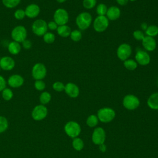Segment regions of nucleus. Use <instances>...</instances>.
Segmentation results:
<instances>
[{
    "label": "nucleus",
    "instance_id": "1",
    "mask_svg": "<svg viewBox=\"0 0 158 158\" xmlns=\"http://www.w3.org/2000/svg\"><path fill=\"white\" fill-rule=\"evenodd\" d=\"M92 15L86 12H83L79 14L76 17V24L81 30H85L89 27L92 22Z\"/></svg>",
    "mask_w": 158,
    "mask_h": 158
},
{
    "label": "nucleus",
    "instance_id": "2",
    "mask_svg": "<svg viewBox=\"0 0 158 158\" xmlns=\"http://www.w3.org/2000/svg\"><path fill=\"white\" fill-rule=\"evenodd\" d=\"M98 120L102 123L110 122L115 117V110L110 107H103L98 110L97 113Z\"/></svg>",
    "mask_w": 158,
    "mask_h": 158
},
{
    "label": "nucleus",
    "instance_id": "3",
    "mask_svg": "<svg viewBox=\"0 0 158 158\" xmlns=\"http://www.w3.org/2000/svg\"><path fill=\"white\" fill-rule=\"evenodd\" d=\"M64 131L67 136L72 138L78 137L81 133V127L75 121H69L64 126Z\"/></svg>",
    "mask_w": 158,
    "mask_h": 158
},
{
    "label": "nucleus",
    "instance_id": "4",
    "mask_svg": "<svg viewBox=\"0 0 158 158\" xmlns=\"http://www.w3.org/2000/svg\"><path fill=\"white\" fill-rule=\"evenodd\" d=\"M140 104L139 99L133 94H127L123 99V107L129 110H133L137 109Z\"/></svg>",
    "mask_w": 158,
    "mask_h": 158
},
{
    "label": "nucleus",
    "instance_id": "5",
    "mask_svg": "<svg viewBox=\"0 0 158 158\" xmlns=\"http://www.w3.org/2000/svg\"><path fill=\"white\" fill-rule=\"evenodd\" d=\"M27 36V31L25 27L18 25L13 28L11 31V37L14 41L22 43L26 40Z\"/></svg>",
    "mask_w": 158,
    "mask_h": 158
},
{
    "label": "nucleus",
    "instance_id": "6",
    "mask_svg": "<svg viewBox=\"0 0 158 158\" xmlns=\"http://www.w3.org/2000/svg\"><path fill=\"white\" fill-rule=\"evenodd\" d=\"M109 24V19L106 15H98L93 22V28L96 32L101 33L106 30Z\"/></svg>",
    "mask_w": 158,
    "mask_h": 158
},
{
    "label": "nucleus",
    "instance_id": "7",
    "mask_svg": "<svg viewBox=\"0 0 158 158\" xmlns=\"http://www.w3.org/2000/svg\"><path fill=\"white\" fill-rule=\"evenodd\" d=\"M31 29L34 34L37 36H43L48 32V25L45 20L43 19H37L32 24Z\"/></svg>",
    "mask_w": 158,
    "mask_h": 158
},
{
    "label": "nucleus",
    "instance_id": "8",
    "mask_svg": "<svg viewBox=\"0 0 158 158\" xmlns=\"http://www.w3.org/2000/svg\"><path fill=\"white\" fill-rule=\"evenodd\" d=\"M69 20L67 11L62 8L57 9L54 14V21L59 25H66Z\"/></svg>",
    "mask_w": 158,
    "mask_h": 158
},
{
    "label": "nucleus",
    "instance_id": "9",
    "mask_svg": "<svg viewBox=\"0 0 158 158\" xmlns=\"http://www.w3.org/2000/svg\"><path fill=\"white\" fill-rule=\"evenodd\" d=\"M132 49L131 46L127 43H122L118 46L117 49V56L122 61L128 59L131 56Z\"/></svg>",
    "mask_w": 158,
    "mask_h": 158
},
{
    "label": "nucleus",
    "instance_id": "10",
    "mask_svg": "<svg viewBox=\"0 0 158 158\" xmlns=\"http://www.w3.org/2000/svg\"><path fill=\"white\" fill-rule=\"evenodd\" d=\"M48 115V109L43 104L36 106L32 110L31 117L33 120L40 121L46 117Z\"/></svg>",
    "mask_w": 158,
    "mask_h": 158
},
{
    "label": "nucleus",
    "instance_id": "11",
    "mask_svg": "<svg viewBox=\"0 0 158 158\" xmlns=\"http://www.w3.org/2000/svg\"><path fill=\"white\" fill-rule=\"evenodd\" d=\"M46 73L47 70L43 64L36 63L33 65L31 70V75L35 80H43L45 78Z\"/></svg>",
    "mask_w": 158,
    "mask_h": 158
},
{
    "label": "nucleus",
    "instance_id": "12",
    "mask_svg": "<svg viewBox=\"0 0 158 158\" xmlns=\"http://www.w3.org/2000/svg\"><path fill=\"white\" fill-rule=\"evenodd\" d=\"M91 139L94 144L99 146L104 144L106 140V132L101 127L96 128L92 133Z\"/></svg>",
    "mask_w": 158,
    "mask_h": 158
},
{
    "label": "nucleus",
    "instance_id": "13",
    "mask_svg": "<svg viewBox=\"0 0 158 158\" xmlns=\"http://www.w3.org/2000/svg\"><path fill=\"white\" fill-rule=\"evenodd\" d=\"M135 57L137 64L143 66L148 65L151 62V57L146 51H138L135 54Z\"/></svg>",
    "mask_w": 158,
    "mask_h": 158
},
{
    "label": "nucleus",
    "instance_id": "14",
    "mask_svg": "<svg viewBox=\"0 0 158 158\" xmlns=\"http://www.w3.org/2000/svg\"><path fill=\"white\" fill-rule=\"evenodd\" d=\"M64 91L65 93L72 98H75L78 96L80 94V89L78 86L72 82L67 83L65 85Z\"/></svg>",
    "mask_w": 158,
    "mask_h": 158
},
{
    "label": "nucleus",
    "instance_id": "15",
    "mask_svg": "<svg viewBox=\"0 0 158 158\" xmlns=\"http://www.w3.org/2000/svg\"><path fill=\"white\" fill-rule=\"evenodd\" d=\"M15 60L9 56H4L1 58L0 67L6 71L12 70L15 67Z\"/></svg>",
    "mask_w": 158,
    "mask_h": 158
},
{
    "label": "nucleus",
    "instance_id": "16",
    "mask_svg": "<svg viewBox=\"0 0 158 158\" xmlns=\"http://www.w3.org/2000/svg\"><path fill=\"white\" fill-rule=\"evenodd\" d=\"M142 45L147 51H153L156 49L157 43L154 38L145 36L142 40Z\"/></svg>",
    "mask_w": 158,
    "mask_h": 158
},
{
    "label": "nucleus",
    "instance_id": "17",
    "mask_svg": "<svg viewBox=\"0 0 158 158\" xmlns=\"http://www.w3.org/2000/svg\"><path fill=\"white\" fill-rule=\"evenodd\" d=\"M24 83L23 78L18 74L12 75L7 80L8 85L12 88H19L23 85Z\"/></svg>",
    "mask_w": 158,
    "mask_h": 158
},
{
    "label": "nucleus",
    "instance_id": "18",
    "mask_svg": "<svg viewBox=\"0 0 158 158\" xmlns=\"http://www.w3.org/2000/svg\"><path fill=\"white\" fill-rule=\"evenodd\" d=\"M25 15L27 17L33 19L39 15L40 12V8L36 4H30L27 6L25 10Z\"/></svg>",
    "mask_w": 158,
    "mask_h": 158
},
{
    "label": "nucleus",
    "instance_id": "19",
    "mask_svg": "<svg viewBox=\"0 0 158 158\" xmlns=\"http://www.w3.org/2000/svg\"><path fill=\"white\" fill-rule=\"evenodd\" d=\"M121 10L119 7L112 6L107 9L106 13L107 18L110 20H116L120 17Z\"/></svg>",
    "mask_w": 158,
    "mask_h": 158
},
{
    "label": "nucleus",
    "instance_id": "20",
    "mask_svg": "<svg viewBox=\"0 0 158 158\" xmlns=\"http://www.w3.org/2000/svg\"><path fill=\"white\" fill-rule=\"evenodd\" d=\"M147 104L148 107L152 110H158V92L151 94L148 100Z\"/></svg>",
    "mask_w": 158,
    "mask_h": 158
},
{
    "label": "nucleus",
    "instance_id": "21",
    "mask_svg": "<svg viewBox=\"0 0 158 158\" xmlns=\"http://www.w3.org/2000/svg\"><path fill=\"white\" fill-rule=\"evenodd\" d=\"M56 30L57 34L63 38H67L68 36H70V35L72 31L70 27L67 25L58 26Z\"/></svg>",
    "mask_w": 158,
    "mask_h": 158
},
{
    "label": "nucleus",
    "instance_id": "22",
    "mask_svg": "<svg viewBox=\"0 0 158 158\" xmlns=\"http://www.w3.org/2000/svg\"><path fill=\"white\" fill-rule=\"evenodd\" d=\"M7 49L9 52L12 54V55H16L18 54L20 50H21V46L20 44L19 43L16 42V41H11L8 46H7Z\"/></svg>",
    "mask_w": 158,
    "mask_h": 158
},
{
    "label": "nucleus",
    "instance_id": "23",
    "mask_svg": "<svg viewBox=\"0 0 158 158\" xmlns=\"http://www.w3.org/2000/svg\"><path fill=\"white\" fill-rule=\"evenodd\" d=\"M146 36L154 38L158 35V27L155 25H151L148 27L145 31Z\"/></svg>",
    "mask_w": 158,
    "mask_h": 158
},
{
    "label": "nucleus",
    "instance_id": "24",
    "mask_svg": "<svg viewBox=\"0 0 158 158\" xmlns=\"http://www.w3.org/2000/svg\"><path fill=\"white\" fill-rule=\"evenodd\" d=\"M124 67L129 70H134L138 67V64L135 60L132 59H128L123 61Z\"/></svg>",
    "mask_w": 158,
    "mask_h": 158
},
{
    "label": "nucleus",
    "instance_id": "25",
    "mask_svg": "<svg viewBox=\"0 0 158 158\" xmlns=\"http://www.w3.org/2000/svg\"><path fill=\"white\" fill-rule=\"evenodd\" d=\"M72 146L74 148V149H75L76 151H81L84 146V143L83 140L78 138V137H76L75 138H73V141H72Z\"/></svg>",
    "mask_w": 158,
    "mask_h": 158
},
{
    "label": "nucleus",
    "instance_id": "26",
    "mask_svg": "<svg viewBox=\"0 0 158 158\" xmlns=\"http://www.w3.org/2000/svg\"><path fill=\"white\" fill-rule=\"evenodd\" d=\"M51 99V95L48 91H43L40 96V101L41 104L45 105L48 104Z\"/></svg>",
    "mask_w": 158,
    "mask_h": 158
},
{
    "label": "nucleus",
    "instance_id": "27",
    "mask_svg": "<svg viewBox=\"0 0 158 158\" xmlns=\"http://www.w3.org/2000/svg\"><path fill=\"white\" fill-rule=\"evenodd\" d=\"M20 1L21 0H2V2L3 5L6 7L9 8V9H12L15 7L20 4Z\"/></svg>",
    "mask_w": 158,
    "mask_h": 158
},
{
    "label": "nucleus",
    "instance_id": "28",
    "mask_svg": "<svg viewBox=\"0 0 158 158\" xmlns=\"http://www.w3.org/2000/svg\"><path fill=\"white\" fill-rule=\"evenodd\" d=\"M98 118L96 115H90L86 119V124L89 127H94L98 123Z\"/></svg>",
    "mask_w": 158,
    "mask_h": 158
},
{
    "label": "nucleus",
    "instance_id": "29",
    "mask_svg": "<svg viewBox=\"0 0 158 158\" xmlns=\"http://www.w3.org/2000/svg\"><path fill=\"white\" fill-rule=\"evenodd\" d=\"M70 37L72 41L75 42H77L81 40L82 38V33L81 31L79 30H74L71 31Z\"/></svg>",
    "mask_w": 158,
    "mask_h": 158
},
{
    "label": "nucleus",
    "instance_id": "30",
    "mask_svg": "<svg viewBox=\"0 0 158 158\" xmlns=\"http://www.w3.org/2000/svg\"><path fill=\"white\" fill-rule=\"evenodd\" d=\"M13 96V92L10 88H6L2 91V97L5 101H10Z\"/></svg>",
    "mask_w": 158,
    "mask_h": 158
},
{
    "label": "nucleus",
    "instance_id": "31",
    "mask_svg": "<svg viewBox=\"0 0 158 158\" xmlns=\"http://www.w3.org/2000/svg\"><path fill=\"white\" fill-rule=\"evenodd\" d=\"M43 38L44 41L46 43L51 44V43L54 42L55 39H56V36H55L54 34L51 33V32H46L43 36Z\"/></svg>",
    "mask_w": 158,
    "mask_h": 158
},
{
    "label": "nucleus",
    "instance_id": "32",
    "mask_svg": "<svg viewBox=\"0 0 158 158\" xmlns=\"http://www.w3.org/2000/svg\"><path fill=\"white\" fill-rule=\"evenodd\" d=\"M107 9L108 8L105 4L100 3L96 7V12L98 15H106Z\"/></svg>",
    "mask_w": 158,
    "mask_h": 158
},
{
    "label": "nucleus",
    "instance_id": "33",
    "mask_svg": "<svg viewBox=\"0 0 158 158\" xmlns=\"http://www.w3.org/2000/svg\"><path fill=\"white\" fill-rule=\"evenodd\" d=\"M9 123L7 119L4 116H0V133L4 132L8 128Z\"/></svg>",
    "mask_w": 158,
    "mask_h": 158
},
{
    "label": "nucleus",
    "instance_id": "34",
    "mask_svg": "<svg viewBox=\"0 0 158 158\" xmlns=\"http://www.w3.org/2000/svg\"><path fill=\"white\" fill-rule=\"evenodd\" d=\"M97 3V0H83V6L86 9H91L94 8Z\"/></svg>",
    "mask_w": 158,
    "mask_h": 158
},
{
    "label": "nucleus",
    "instance_id": "35",
    "mask_svg": "<svg viewBox=\"0 0 158 158\" xmlns=\"http://www.w3.org/2000/svg\"><path fill=\"white\" fill-rule=\"evenodd\" d=\"M52 88L56 91L61 92L62 91H64L65 85L61 81H56L52 84Z\"/></svg>",
    "mask_w": 158,
    "mask_h": 158
},
{
    "label": "nucleus",
    "instance_id": "36",
    "mask_svg": "<svg viewBox=\"0 0 158 158\" xmlns=\"http://www.w3.org/2000/svg\"><path fill=\"white\" fill-rule=\"evenodd\" d=\"M133 36L135 40H136L138 41H142L143 40V38H144L145 35L143 31H141L140 30H136L133 31Z\"/></svg>",
    "mask_w": 158,
    "mask_h": 158
},
{
    "label": "nucleus",
    "instance_id": "37",
    "mask_svg": "<svg viewBox=\"0 0 158 158\" xmlns=\"http://www.w3.org/2000/svg\"><path fill=\"white\" fill-rule=\"evenodd\" d=\"M34 86L38 91H43L46 88V84L42 80H38L35 81Z\"/></svg>",
    "mask_w": 158,
    "mask_h": 158
},
{
    "label": "nucleus",
    "instance_id": "38",
    "mask_svg": "<svg viewBox=\"0 0 158 158\" xmlns=\"http://www.w3.org/2000/svg\"><path fill=\"white\" fill-rule=\"evenodd\" d=\"M25 16V10L23 9H17L14 12V17L17 20H22Z\"/></svg>",
    "mask_w": 158,
    "mask_h": 158
},
{
    "label": "nucleus",
    "instance_id": "39",
    "mask_svg": "<svg viewBox=\"0 0 158 158\" xmlns=\"http://www.w3.org/2000/svg\"><path fill=\"white\" fill-rule=\"evenodd\" d=\"M48 28L51 30H56L58 27V25L54 21H50L47 23Z\"/></svg>",
    "mask_w": 158,
    "mask_h": 158
},
{
    "label": "nucleus",
    "instance_id": "40",
    "mask_svg": "<svg viewBox=\"0 0 158 158\" xmlns=\"http://www.w3.org/2000/svg\"><path fill=\"white\" fill-rule=\"evenodd\" d=\"M6 86V81L5 78L0 75V91H2Z\"/></svg>",
    "mask_w": 158,
    "mask_h": 158
},
{
    "label": "nucleus",
    "instance_id": "41",
    "mask_svg": "<svg viewBox=\"0 0 158 158\" xmlns=\"http://www.w3.org/2000/svg\"><path fill=\"white\" fill-rule=\"evenodd\" d=\"M22 46L25 48V49H30V48H31V46H32V44H31V42L30 41V40H24L22 43Z\"/></svg>",
    "mask_w": 158,
    "mask_h": 158
},
{
    "label": "nucleus",
    "instance_id": "42",
    "mask_svg": "<svg viewBox=\"0 0 158 158\" xmlns=\"http://www.w3.org/2000/svg\"><path fill=\"white\" fill-rule=\"evenodd\" d=\"M116 1L119 5L125 6L128 3V0H116Z\"/></svg>",
    "mask_w": 158,
    "mask_h": 158
},
{
    "label": "nucleus",
    "instance_id": "43",
    "mask_svg": "<svg viewBox=\"0 0 158 158\" xmlns=\"http://www.w3.org/2000/svg\"><path fill=\"white\" fill-rule=\"evenodd\" d=\"M148 27V24H147L146 23H145V22H143V23L141 24V28L142 30H144V31H146V30L147 29Z\"/></svg>",
    "mask_w": 158,
    "mask_h": 158
},
{
    "label": "nucleus",
    "instance_id": "44",
    "mask_svg": "<svg viewBox=\"0 0 158 158\" xmlns=\"http://www.w3.org/2000/svg\"><path fill=\"white\" fill-rule=\"evenodd\" d=\"M99 149L102 152H105L106 151V146L104 144H102L99 145Z\"/></svg>",
    "mask_w": 158,
    "mask_h": 158
},
{
    "label": "nucleus",
    "instance_id": "45",
    "mask_svg": "<svg viewBox=\"0 0 158 158\" xmlns=\"http://www.w3.org/2000/svg\"><path fill=\"white\" fill-rule=\"evenodd\" d=\"M58 2H59V3H63V2H64L65 1H66V0H56Z\"/></svg>",
    "mask_w": 158,
    "mask_h": 158
},
{
    "label": "nucleus",
    "instance_id": "46",
    "mask_svg": "<svg viewBox=\"0 0 158 158\" xmlns=\"http://www.w3.org/2000/svg\"><path fill=\"white\" fill-rule=\"evenodd\" d=\"M128 1H130L131 2H134V1H136V0H128Z\"/></svg>",
    "mask_w": 158,
    "mask_h": 158
},
{
    "label": "nucleus",
    "instance_id": "47",
    "mask_svg": "<svg viewBox=\"0 0 158 158\" xmlns=\"http://www.w3.org/2000/svg\"><path fill=\"white\" fill-rule=\"evenodd\" d=\"M1 67H0V71H1Z\"/></svg>",
    "mask_w": 158,
    "mask_h": 158
},
{
    "label": "nucleus",
    "instance_id": "48",
    "mask_svg": "<svg viewBox=\"0 0 158 158\" xmlns=\"http://www.w3.org/2000/svg\"><path fill=\"white\" fill-rule=\"evenodd\" d=\"M1 56H0V60H1Z\"/></svg>",
    "mask_w": 158,
    "mask_h": 158
}]
</instances>
